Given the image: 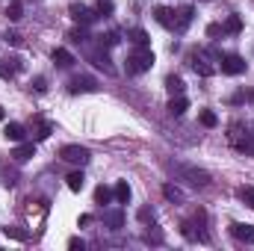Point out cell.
<instances>
[{
  "instance_id": "obj_8",
  "label": "cell",
  "mask_w": 254,
  "mask_h": 251,
  "mask_svg": "<svg viewBox=\"0 0 254 251\" xmlns=\"http://www.w3.org/2000/svg\"><path fill=\"white\" fill-rule=\"evenodd\" d=\"M231 234L240 240V243H246V246H254V225H243V222H234L231 225Z\"/></svg>"
},
{
  "instance_id": "obj_20",
  "label": "cell",
  "mask_w": 254,
  "mask_h": 251,
  "mask_svg": "<svg viewBox=\"0 0 254 251\" xmlns=\"http://www.w3.org/2000/svg\"><path fill=\"white\" fill-rule=\"evenodd\" d=\"M65 184H68L71 192H80V189L86 187V178H83V172H71V175L65 178Z\"/></svg>"
},
{
  "instance_id": "obj_3",
  "label": "cell",
  "mask_w": 254,
  "mask_h": 251,
  "mask_svg": "<svg viewBox=\"0 0 254 251\" xmlns=\"http://www.w3.org/2000/svg\"><path fill=\"white\" fill-rule=\"evenodd\" d=\"M175 172H178L181 178H187L192 187H207V184H210V175H207L204 169H195V166H187V163H178Z\"/></svg>"
},
{
  "instance_id": "obj_13",
  "label": "cell",
  "mask_w": 254,
  "mask_h": 251,
  "mask_svg": "<svg viewBox=\"0 0 254 251\" xmlns=\"http://www.w3.org/2000/svg\"><path fill=\"white\" fill-rule=\"evenodd\" d=\"M222 30H225L228 36H240V33H243V18H240L237 12H234V15H228V18H225V24H222Z\"/></svg>"
},
{
  "instance_id": "obj_16",
  "label": "cell",
  "mask_w": 254,
  "mask_h": 251,
  "mask_svg": "<svg viewBox=\"0 0 254 251\" xmlns=\"http://www.w3.org/2000/svg\"><path fill=\"white\" fill-rule=\"evenodd\" d=\"M192 15H195V12H192V6H184V9L178 12V21H175V30H178V33H184V30L192 24Z\"/></svg>"
},
{
  "instance_id": "obj_14",
  "label": "cell",
  "mask_w": 254,
  "mask_h": 251,
  "mask_svg": "<svg viewBox=\"0 0 254 251\" xmlns=\"http://www.w3.org/2000/svg\"><path fill=\"white\" fill-rule=\"evenodd\" d=\"M190 110V101L184 98V95H172V101H169V113L172 116H184Z\"/></svg>"
},
{
  "instance_id": "obj_39",
  "label": "cell",
  "mask_w": 254,
  "mask_h": 251,
  "mask_svg": "<svg viewBox=\"0 0 254 251\" xmlns=\"http://www.w3.org/2000/svg\"><path fill=\"white\" fill-rule=\"evenodd\" d=\"M246 98H249V101H254V92H249V95H246Z\"/></svg>"
},
{
  "instance_id": "obj_32",
  "label": "cell",
  "mask_w": 254,
  "mask_h": 251,
  "mask_svg": "<svg viewBox=\"0 0 254 251\" xmlns=\"http://www.w3.org/2000/svg\"><path fill=\"white\" fill-rule=\"evenodd\" d=\"M3 234L12 240H27V231H18V228H3Z\"/></svg>"
},
{
  "instance_id": "obj_34",
  "label": "cell",
  "mask_w": 254,
  "mask_h": 251,
  "mask_svg": "<svg viewBox=\"0 0 254 251\" xmlns=\"http://www.w3.org/2000/svg\"><path fill=\"white\" fill-rule=\"evenodd\" d=\"M207 36H210V39H216V36H225L222 24H210V27H207Z\"/></svg>"
},
{
  "instance_id": "obj_30",
  "label": "cell",
  "mask_w": 254,
  "mask_h": 251,
  "mask_svg": "<svg viewBox=\"0 0 254 251\" xmlns=\"http://www.w3.org/2000/svg\"><path fill=\"white\" fill-rule=\"evenodd\" d=\"M51 133H54V125H51V122H39V130H36V139H39V142L48 139Z\"/></svg>"
},
{
  "instance_id": "obj_28",
  "label": "cell",
  "mask_w": 254,
  "mask_h": 251,
  "mask_svg": "<svg viewBox=\"0 0 254 251\" xmlns=\"http://www.w3.org/2000/svg\"><path fill=\"white\" fill-rule=\"evenodd\" d=\"M163 195H166L169 201H184V192H181L178 187H172V184H166V187H163Z\"/></svg>"
},
{
  "instance_id": "obj_33",
  "label": "cell",
  "mask_w": 254,
  "mask_h": 251,
  "mask_svg": "<svg viewBox=\"0 0 254 251\" xmlns=\"http://www.w3.org/2000/svg\"><path fill=\"white\" fill-rule=\"evenodd\" d=\"M68 249H71V251H83V249H86V243H83L80 237H71V240H68Z\"/></svg>"
},
{
  "instance_id": "obj_40",
  "label": "cell",
  "mask_w": 254,
  "mask_h": 251,
  "mask_svg": "<svg viewBox=\"0 0 254 251\" xmlns=\"http://www.w3.org/2000/svg\"><path fill=\"white\" fill-rule=\"evenodd\" d=\"M3 116H6V113H3V107H0V122H3Z\"/></svg>"
},
{
  "instance_id": "obj_35",
  "label": "cell",
  "mask_w": 254,
  "mask_h": 251,
  "mask_svg": "<svg viewBox=\"0 0 254 251\" xmlns=\"http://www.w3.org/2000/svg\"><path fill=\"white\" fill-rule=\"evenodd\" d=\"M68 39H71V42H77V45H80V42H86V39H89V36H86V33H83V30H74V33H71V36H68Z\"/></svg>"
},
{
  "instance_id": "obj_23",
  "label": "cell",
  "mask_w": 254,
  "mask_h": 251,
  "mask_svg": "<svg viewBox=\"0 0 254 251\" xmlns=\"http://www.w3.org/2000/svg\"><path fill=\"white\" fill-rule=\"evenodd\" d=\"M6 15H9V21H21V15H24V6H21V0H9V6H6Z\"/></svg>"
},
{
  "instance_id": "obj_24",
  "label": "cell",
  "mask_w": 254,
  "mask_h": 251,
  "mask_svg": "<svg viewBox=\"0 0 254 251\" xmlns=\"http://www.w3.org/2000/svg\"><path fill=\"white\" fill-rule=\"evenodd\" d=\"M237 198H240L246 207H252L254 210V187H240L237 189Z\"/></svg>"
},
{
  "instance_id": "obj_12",
  "label": "cell",
  "mask_w": 254,
  "mask_h": 251,
  "mask_svg": "<svg viewBox=\"0 0 254 251\" xmlns=\"http://www.w3.org/2000/svg\"><path fill=\"white\" fill-rule=\"evenodd\" d=\"M154 18H157V24H163V27L175 30V12H172V9H166V6H157V9H154Z\"/></svg>"
},
{
  "instance_id": "obj_2",
  "label": "cell",
  "mask_w": 254,
  "mask_h": 251,
  "mask_svg": "<svg viewBox=\"0 0 254 251\" xmlns=\"http://www.w3.org/2000/svg\"><path fill=\"white\" fill-rule=\"evenodd\" d=\"M228 139H231V145H234L240 154H249V157H254V139H252V133H249V130H243V125H231Z\"/></svg>"
},
{
  "instance_id": "obj_1",
  "label": "cell",
  "mask_w": 254,
  "mask_h": 251,
  "mask_svg": "<svg viewBox=\"0 0 254 251\" xmlns=\"http://www.w3.org/2000/svg\"><path fill=\"white\" fill-rule=\"evenodd\" d=\"M154 51L151 48H136L130 57H127V63H125V71L127 74H145V71H151L154 68Z\"/></svg>"
},
{
  "instance_id": "obj_37",
  "label": "cell",
  "mask_w": 254,
  "mask_h": 251,
  "mask_svg": "<svg viewBox=\"0 0 254 251\" xmlns=\"http://www.w3.org/2000/svg\"><path fill=\"white\" fill-rule=\"evenodd\" d=\"M139 219H142V222H148V219L154 222V210H148V207H142V210H139Z\"/></svg>"
},
{
  "instance_id": "obj_26",
  "label": "cell",
  "mask_w": 254,
  "mask_h": 251,
  "mask_svg": "<svg viewBox=\"0 0 254 251\" xmlns=\"http://www.w3.org/2000/svg\"><path fill=\"white\" fill-rule=\"evenodd\" d=\"M110 201H113V189L110 187H98L95 189V204L104 207V204H110Z\"/></svg>"
},
{
  "instance_id": "obj_4",
  "label": "cell",
  "mask_w": 254,
  "mask_h": 251,
  "mask_svg": "<svg viewBox=\"0 0 254 251\" xmlns=\"http://www.w3.org/2000/svg\"><path fill=\"white\" fill-rule=\"evenodd\" d=\"M60 160L74 163V166H86L89 163V148H83V145H63L60 148Z\"/></svg>"
},
{
  "instance_id": "obj_25",
  "label": "cell",
  "mask_w": 254,
  "mask_h": 251,
  "mask_svg": "<svg viewBox=\"0 0 254 251\" xmlns=\"http://www.w3.org/2000/svg\"><path fill=\"white\" fill-rule=\"evenodd\" d=\"M198 122H201L204 127H216L219 125V116H216L213 110H201V113H198Z\"/></svg>"
},
{
  "instance_id": "obj_6",
  "label": "cell",
  "mask_w": 254,
  "mask_h": 251,
  "mask_svg": "<svg viewBox=\"0 0 254 251\" xmlns=\"http://www.w3.org/2000/svg\"><path fill=\"white\" fill-rule=\"evenodd\" d=\"M68 12H71V18H74L77 24H92V21L98 18V12H95V9H89V6H83V3H71V6H68Z\"/></svg>"
},
{
  "instance_id": "obj_15",
  "label": "cell",
  "mask_w": 254,
  "mask_h": 251,
  "mask_svg": "<svg viewBox=\"0 0 254 251\" xmlns=\"http://www.w3.org/2000/svg\"><path fill=\"white\" fill-rule=\"evenodd\" d=\"M104 222H107L113 231H119V228H125V213H122V210H107V213H104Z\"/></svg>"
},
{
  "instance_id": "obj_5",
  "label": "cell",
  "mask_w": 254,
  "mask_h": 251,
  "mask_svg": "<svg viewBox=\"0 0 254 251\" xmlns=\"http://www.w3.org/2000/svg\"><path fill=\"white\" fill-rule=\"evenodd\" d=\"M219 68H222V74H228V77H240V74H246L249 63H246L243 57H237V54H228V57L219 60Z\"/></svg>"
},
{
  "instance_id": "obj_9",
  "label": "cell",
  "mask_w": 254,
  "mask_h": 251,
  "mask_svg": "<svg viewBox=\"0 0 254 251\" xmlns=\"http://www.w3.org/2000/svg\"><path fill=\"white\" fill-rule=\"evenodd\" d=\"M33 157H36V145H33V142H18L15 151H12V160H15V163H27V160H33Z\"/></svg>"
},
{
  "instance_id": "obj_17",
  "label": "cell",
  "mask_w": 254,
  "mask_h": 251,
  "mask_svg": "<svg viewBox=\"0 0 254 251\" xmlns=\"http://www.w3.org/2000/svg\"><path fill=\"white\" fill-rule=\"evenodd\" d=\"M54 63L60 65V68H71V65L77 63V60H74V54H71V51H65V48H57V51H54Z\"/></svg>"
},
{
  "instance_id": "obj_36",
  "label": "cell",
  "mask_w": 254,
  "mask_h": 251,
  "mask_svg": "<svg viewBox=\"0 0 254 251\" xmlns=\"http://www.w3.org/2000/svg\"><path fill=\"white\" fill-rule=\"evenodd\" d=\"M45 83H48V80H45V77H36V80H33V83H30V86H33V89H36V92H45V89H48V86H45Z\"/></svg>"
},
{
  "instance_id": "obj_18",
  "label": "cell",
  "mask_w": 254,
  "mask_h": 251,
  "mask_svg": "<svg viewBox=\"0 0 254 251\" xmlns=\"http://www.w3.org/2000/svg\"><path fill=\"white\" fill-rule=\"evenodd\" d=\"M192 68H195V71H198L201 77H213V74H216V68L207 63L204 57H192Z\"/></svg>"
},
{
  "instance_id": "obj_22",
  "label": "cell",
  "mask_w": 254,
  "mask_h": 251,
  "mask_svg": "<svg viewBox=\"0 0 254 251\" xmlns=\"http://www.w3.org/2000/svg\"><path fill=\"white\" fill-rule=\"evenodd\" d=\"M113 198H116L119 204H127V201H130V187H127V181H119V184H116Z\"/></svg>"
},
{
  "instance_id": "obj_31",
  "label": "cell",
  "mask_w": 254,
  "mask_h": 251,
  "mask_svg": "<svg viewBox=\"0 0 254 251\" xmlns=\"http://www.w3.org/2000/svg\"><path fill=\"white\" fill-rule=\"evenodd\" d=\"M98 39H101V45H104V48H116V45H119V42H122V39H119V33H116V30H113V33H107V36H98Z\"/></svg>"
},
{
  "instance_id": "obj_21",
  "label": "cell",
  "mask_w": 254,
  "mask_h": 251,
  "mask_svg": "<svg viewBox=\"0 0 254 251\" xmlns=\"http://www.w3.org/2000/svg\"><path fill=\"white\" fill-rule=\"evenodd\" d=\"M130 42H133L136 48H151L148 33H145V30H139V27H136V30H130Z\"/></svg>"
},
{
  "instance_id": "obj_38",
  "label": "cell",
  "mask_w": 254,
  "mask_h": 251,
  "mask_svg": "<svg viewBox=\"0 0 254 251\" xmlns=\"http://www.w3.org/2000/svg\"><path fill=\"white\" fill-rule=\"evenodd\" d=\"M6 42H9V45H15V48H18V45H21V36H18V33H6Z\"/></svg>"
},
{
  "instance_id": "obj_7",
  "label": "cell",
  "mask_w": 254,
  "mask_h": 251,
  "mask_svg": "<svg viewBox=\"0 0 254 251\" xmlns=\"http://www.w3.org/2000/svg\"><path fill=\"white\" fill-rule=\"evenodd\" d=\"M68 92L77 95V92H98V80L95 77H74L68 83Z\"/></svg>"
},
{
  "instance_id": "obj_11",
  "label": "cell",
  "mask_w": 254,
  "mask_h": 251,
  "mask_svg": "<svg viewBox=\"0 0 254 251\" xmlns=\"http://www.w3.org/2000/svg\"><path fill=\"white\" fill-rule=\"evenodd\" d=\"M3 136H6L9 142H24V136H27V127L18 125V122H9V125L3 127Z\"/></svg>"
},
{
  "instance_id": "obj_10",
  "label": "cell",
  "mask_w": 254,
  "mask_h": 251,
  "mask_svg": "<svg viewBox=\"0 0 254 251\" xmlns=\"http://www.w3.org/2000/svg\"><path fill=\"white\" fill-rule=\"evenodd\" d=\"M21 68H24V60H21V57L3 60V65H0V77H3V80H12V77H15V74L21 71Z\"/></svg>"
},
{
  "instance_id": "obj_29",
  "label": "cell",
  "mask_w": 254,
  "mask_h": 251,
  "mask_svg": "<svg viewBox=\"0 0 254 251\" xmlns=\"http://www.w3.org/2000/svg\"><path fill=\"white\" fill-rule=\"evenodd\" d=\"M95 12L107 18V15H113V12H116V6H113V0H98V6H95Z\"/></svg>"
},
{
  "instance_id": "obj_27",
  "label": "cell",
  "mask_w": 254,
  "mask_h": 251,
  "mask_svg": "<svg viewBox=\"0 0 254 251\" xmlns=\"http://www.w3.org/2000/svg\"><path fill=\"white\" fill-rule=\"evenodd\" d=\"M92 63L98 65V68H104L107 74H113V71H116V68L110 65V57H107V54H95V57H92Z\"/></svg>"
},
{
  "instance_id": "obj_19",
  "label": "cell",
  "mask_w": 254,
  "mask_h": 251,
  "mask_svg": "<svg viewBox=\"0 0 254 251\" xmlns=\"http://www.w3.org/2000/svg\"><path fill=\"white\" fill-rule=\"evenodd\" d=\"M166 89H169L172 95H184V89H187V83H184V80H181L178 74H169V77H166Z\"/></svg>"
}]
</instances>
